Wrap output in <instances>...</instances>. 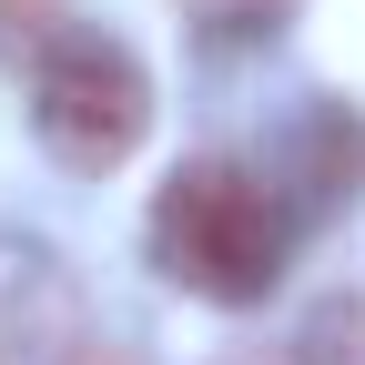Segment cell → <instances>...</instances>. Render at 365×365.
I'll list each match as a JSON object with an SVG mask.
<instances>
[{
	"instance_id": "1",
	"label": "cell",
	"mask_w": 365,
	"mask_h": 365,
	"mask_svg": "<svg viewBox=\"0 0 365 365\" xmlns=\"http://www.w3.org/2000/svg\"><path fill=\"white\" fill-rule=\"evenodd\" d=\"M143 244L163 284L203 304H264L294 264V203L244 163V153H193L143 213Z\"/></svg>"
},
{
	"instance_id": "2",
	"label": "cell",
	"mask_w": 365,
	"mask_h": 365,
	"mask_svg": "<svg viewBox=\"0 0 365 365\" xmlns=\"http://www.w3.org/2000/svg\"><path fill=\"white\" fill-rule=\"evenodd\" d=\"M31 132L71 173H122L153 132V71L112 31H61L31 61Z\"/></svg>"
},
{
	"instance_id": "3",
	"label": "cell",
	"mask_w": 365,
	"mask_h": 365,
	"mask_svg": "<svg viewBox=\"0 0 365 365\" xmlns=\"http://www.w3.org/2000/svg\"><path fill=\"white\" fill-rule=\"evenodd\" d=\"M81 335V304H71V274L41 254V244H0V365H71Z\"/></svg>"
},
{
	"instance_id": "4",
	"label": "cell",
	"mask_w": 365,
	"mask_h": 365,
	"mask_svg": "<svg viewBox=\"0 0 365 365\" xmlns=\"http://www.w3.org/2000/svg\"><path fill=\"white\" fill-rule=\"evenodd\" d=\"M182 21H193L213 51H244V41H274L294 21V0H182Z\"/></svg>"
},
{
	"instance_id": "5",
	"label": "cell",
	"mask_w": 365,
	"mask_h": 365,
	"mask_svg": "<svg viewBox=\"0 0 365 365\" xmlns=\"http://www.w3.org/2000/svg\"><path fill=\"white\" fill-rule=\"evenodd\" d=\"M61 41V0H0V61H41Z\"/></svg>"
},
{
	"instance_id": "6",
	"label": "cell",
	"mask_w": 365,
	"mask_h": 365,
	"mask_svg": "<svg viewBox=\"0 0 365 365\" xmlns=\"http://www.w3.org/2000/svg\"><path fill=\"white\" fill-rule=\"evenodd\" d=\"M213 365H314V355H294V345H234V355H213Z\"/></svg>"
}]
</instances>
